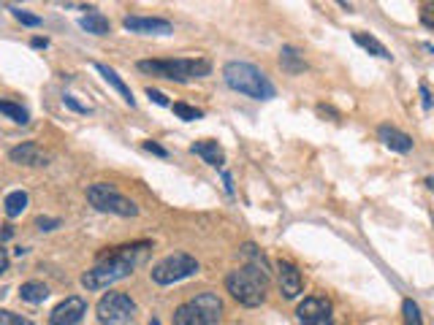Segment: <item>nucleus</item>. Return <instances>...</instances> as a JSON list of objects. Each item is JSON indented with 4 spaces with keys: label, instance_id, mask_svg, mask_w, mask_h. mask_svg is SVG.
I'll return each instance as SVG.
<instances>
[{
    "label": "nucleus",
    "instance_id": "f257e3e1",
    "mask_svg": "<svg viewBox=\"0 0 434 325\" xmlns=\"http://www.w3.org/2000/svg\"><path fill=\"white\" fill-rule=\"evenodd\" d=\"M147 249H149L147 242L117 247V249H114L108 257H104L95 269L81 274V284H84L87 290H106L108 284H114V282H120V279H125V277H131L136 266L141 263V257H144Z\"/></svg>",
    "mask_w": 434,
    "mask_h": 325
},
{
    "label": "nucleus",
    "instance_id": "f03ea898",
    "mask_svg": "<svg viewBox=\"0 0 434 325\" xmlns=\"http://www.w3.org/2000/svg\"><path fill=\"white\" fill-rule=\"evenodd\" d=\"M223 81L228 84L231 90L247 95V98H256V100H271L274 98V84L269 81V76L253 63H242V60H231L223 68Z\"/></svg>",
    "mask_w": 434,
    "mask_h": 325
},
{
    "label": "nucleus",
    "instance_id": "7ed1b4c3",
    "mask_svg": "<svg viewBox=\"0 0 434 325\" xmlns=\"http://www.w3.org/2000/svg\"><path fill=\"white\" fill-rule=\"evenodd\" d=\"M226 290L236 298L242 306H261L266 301V290H269V271L261 266L247 263L242 269H233L226 277Z\"/></svg>",
    "mask_w": 434,
    "mask_h": 325
},
{
    "label": "nucleus",
    "instance_id": "20e7f679",
    "mask_svg": "<svg viewBox=\"0 0 434 325\" xmlns=\"http://www.w3.org/2000/svg\"><path fill=\"white\" fill-rule=\"evenodd\" d=\"M138 71L149 76H161L168 81L185 84L190 79H203L212 73V63L203 57H176V60H141Z\"/></svg>",
    "mask_w": 434,
    "mask_h": 325
},
{
    "label": "nucleus",
    "instance_id": "39448f33",
    "mask_svg": "<svg viewBox=\"0 0 434 325\" xmlns=\"http://www.w3.org/2000/svg\"><path fill=\"white\" fill-rule=\"evenodd\" d=\"M220 314L223 301L215 293H201L174 311V325H220Z\"/></svg>",
    "mask_w": 434,
    "mask_h": 325
},
{
    "label": "nucleus",
    "instance_id": "423d86ee",
    "mask_svg": "<svg viewBox=\"0 0 434 325\" xmlns=\"http://www.w3.org/2000/svg\"><path fill=\"white\" fill-rule=\"evenodd\" d=\"M87 201L93 203L98 212H106V215H117V217L138 215V206H136L131 198H125L114 185H106V182L90 185V187H87Z\"/></svg>",
    "mask_w": 434,
    "mask_h": 325
},
{
    "label": "nucleus",
    "instance_id": "0eeeda50",
    "mask_svg": "<svg viewBox=\"0 0 434 325\" xmlns=\"http://www.w3.org/2000/svg\"><path fill=\"white\" fill-rule=\"evenodd\" d=\"M198 271V260L185 252H174V255L163 257L161 263L152 266V282L158 284H174L188 279Z\"/></svg>",
    "mask_w": 434,
    "mask_h": 325
},
{
    "label": "nucleus",
    "instance_id": "6e6552de",
    "mask_svg": "<svg viewBox=\"0 0 434 325\" xmlns=\"http://www.w3.org/2000/svg\"><path fill=\"white\" fill-rule=\"evenodd\" d=\"M98 323L101 325H131L136 314V304L128 293H106L98 301Z\"/></svg>",
    "mask_w": 434,
    "mask_h": 325
},
{
    "label": "nucleus",
    "instance_id": "1a4fd4ad",
    "mask_svg": "<svg viewBox=\"0 0 434 325\" xmlns=\"http://www.w3.org/2000/svg\"><path fill=\"white\" fill-rule=\"evenodd\" d=\"M298 325H334L331 317V301L328 298H304L296 309Z\"/></svg>",
    "mask_w": 434,
    "mask_h": 325
},
{
    "label": "nucleus",
    "instance_id": "9d476101",
    "mask_svg": "<svg viewBox=\"0 0 434 325\" xmlns=\"http://www.w3.org/2000/svg\"><path fill=\"white\" fill-rule=\"evenodd\" d=\"M84 314H87V301L81 296H68L52 309L49 325H79Z\"/></svg>",
    "mask_w": 434,
    "mask_h": 325
},
{
    "label": "nucleus",
    "instance_id": "9b49d317",
    "mask_svg": "<svg viewBox=\"0 0 434 325\" xmlns=\"http://www.w3.org/2000/svg\"><path fill=\"white\" fill-rule=\"evenodd\" d=\"M122 27L131 30V33H138V36H168V33H174V25L168 19H161V16H125Z\"/></svg>",
    "mask_w": 434,
    "mask_h": 325
},
{
    "label": "nucleus",
    "instance_id": "f8f14e48",
    "mask_svg": "<svg viewBox=\"0 0 434 325\" xmlns=\"http://www.w3.org/2000/svg\"><path fill=\"white\" fill-rule=\"evenodd\" d=\"M277 277H280V290H283L285 298H296L301 290H304V279H301V271L288 263V260H280L277 266Z\"/></svg>",
    "mask_w": 434,
    "mask_h": 325
},
{
    "label": "nucleus",
    "instance_id": "ddd939ff",
    "mask_svg": "<svg viewBox=\"0 0 434 325\" xmlns=\"http://www.w3.org/2000/svg\"><path fill=\"white\" fill-rule=\"evenodd\" d=\"M9 158H11V162H16V165H30V168L49 162V155H46L36 141H25V144L14 147L11 152H9Z\"/></svg>",
    "mask_w": 434,
    "mask_h": 325
},
{
    "label": "nucleus",
    "instance_id": "4468645a",
    "mask_svg": "<svg viewBox=\"0 0 434 325\" xmlns=\"http://www.w3.org/2000/svg\"><path fill=\"white\" fill-rule=\"evenodd\" d=\"M378 135H380V141H383L388 149H393V152H402V155H407V152L413 149V138H410L407 133H402V130L391 128V125H380Z\"/></svg>",
    "mask_w": 434,
    "mask_h": 325
},
{
    "label": "nucleus",
    "instance_id": "2eb2a0df",
    "mask_svg": "<svg viewBox=\"0 0 434 325\" xmlns=\"http://www.w3.org/2000/svg\"><path fill=\"white\" fill-rule=\"evenodd\" d=\"M190 152L193 155H198L206 165H215V168H223V162H226V152H223V147L217 144V141H196L193 147H190Z\"/></svg>",
    "mask_w": 434,
    "mask_h": 325
},
{
    "label": "nucleus",
    "instance_id": "dca6fc26",
    "mask_svg": "<svg viewBox=\"0 0 434 325\" xmlns=\"http://www.w3.org/2000/svg\"><path fill=\"white\" fill-rule=\"evenodd\" d=\"M95 71L104 76V81H106V84H111V87H114V90L122 95V100H125L128 106H131V108L136 106V98H133V93H131V87H128V84L120 79V73H117L114 68L104 66V63H95Z\"/></svg>",
    "mask_w": 434,
    "mask_h": 325
},
{
    "label": "nucleus",
    "instance_id": "f3484780",
    "mask_svg": "<svg viewBox=\"0 0 434 325\" xmlns=\"http://www.w3.org/2000/svg\"><path fill=\"white\" fill-rule=\"evenodd\" d=\"M280 66H283L285 73H291V76H298V73H304L307 71V60H304V54L298 52L296 46H283L280 49Z\"/></svg>",
    "mask_w": 434,
    "mask_h": 325
},
{
    "label": "nucleus",
    "instance_id": "a211bd4d",
    "mask_svg": "<svg viewBox=\"0 0 434 325\" xmlns=\"http://www.w3.org/2000/svg\"><path fill=\"white\" fill-rule=\"evenodd\" d=\"M79 25L81 30H87V33H93V36H108V33H111V22H108L101 11H95V9H90L87 16H81Z\"/></svg>",
    "mask_w": 434,
    "mask_h": 325
},
{
    "label": "nucleus",
    "instance_id": "6ab92c4d",
    "mask_svg": "<svg viewBox=\"0 0 434 325\" xmlns=\"http://www.w3.org/2000/svg\"><path fill=\"white\" fill-rule=\"evenodd\" d=\"M353 41H355L361 49H366L369 54L380 57V60H391V52H388V49L375 38V36H369V33H353Z\"/></svg>",
    "mask_w": 434,
    "mask_h": 325
},
{
    "label": "nucleus",
    "instance_id": "aec40b11",
    "mask_svg": "<svg viewBox=\"0 0 434 325\" xmlns=\"http://www.w3.org/2000/svg\"><path fill=\"white\" fill-rule=\"evenodd\" d=\"M19 296H22V301H27V304H44V301L49 298V287L44 282H25L19 287Z\"/></svg>",
    "mask_w": 434,
    "mask_h": 325
},
{
    "label": "nucleus",
    "instance_id": "412c9836",
    "mask_svg": "<svg viewBox=\"0 0 434 325\" xmlns=\"http://www.w3.org/2000/svg\"><path fill=\"white\" fill-rule=\"evenodd\" d=\"M3 206H6V215L11 217V220H14V217H19L27 209V192H25V190H14V192H9V195H6Z\"/></svg>",
    "mask_w": 434,
    "mask_h": 325
},
{
    "label": "nucleus",
    "instance_id": "4be33fe9",
    "mask_svg": "<svg viewBox=\"0 0 434 325\" xmlns=\"http://www.w3.org/2000/svg\"><path fill=\"white\" fill-rule=\"evenodd\" d=\"M0 114H6V117L14 120L16 125H27V120H30L27 108L19 106V103H11V100H0Z\"/></svg>",
    "mask_w": 434,
    "mask_h": 325
},
{
    "label": "nucleus",
    "instance_id": "5701e85b",
    "mask_svg": "<svg viewBox=\"0 0 434 325\" xmlns=\"http://www.w3.org/2000/svg\"><path fill=\"white\" fill-rule=\"evenodd\" d=\"M402 314H405V325H423V320H420L418 304H415L413 298H407L405 304H402Z\"/></svg>",
    "mask_w": 434,
    "mask_h": 325
},
{
    "label": "nucleus",
    "instance_id": "b1692460",
    "mask_svg": "<svg viewBox=\"0 0 434 325\" xmlns=\"http://www.w3.org/2000/svg\"><path fill=\"white\" fill-rule=\"evenodd\" d=\"M174 114L179 117V120H185V122H193V120H201L203 117V111L201 108H193V106H188V103H174Z\"/></svg>",
    "mask_w": 434,
    "mask_h": 325
},
{
    "label": "nucleus",
    "instance_id": "393cba45",
    "mask_svg": "<svg viewBox=\"0 0 434 325\" xmlns=\"http://www.w3.org/2000/svg\"><path fill=\"white\" fill-rule=\"evenodd\" d=\"M0 325H36V323L22 317V314H16V311L0 309Z\"/></svg>",
    "mask_w": 434,
    "mask_h": 325
},
{
    "label": "nucleus",
    "instance_id": "a878e982",
    "mask_svg": "<svg viewBox=\"0 0 434 325\" xmlns=\"http://www.w3.org/2000/svg\"><path fill=\"white\" fill-rule=\"evenodd\" d=\"M11 14H14V19H16V22H22V25H27V27L41 25V16H36V14L22 11V9H11Z\"/></svg>",
    "mask_w": 434,
    "mask_h": 325
},
{
    "label": "nucleus",
    "instance_id": "bb28decb",
    "mask_svg": "<svg viewBox=\"0 0 434 325\" xmlns=\"http://www.w3.org/2000/svg\"><path fill=\"white\" fill-rule=\"evenodd\" d=\"M36 225H39L41 230H54V228H60L63 222H60L57 217H39V220H36Z\"/></svg>",
    "mask_w": 434,
    "mask_h": 325
},
{
    "label": "nucleus",
    "instance_id": "cd10ccee",
    "mask_svg": "<svg viewBox=\"0 0 434 325\" xmlns=\"http://www.w3.org/2000/svg\"><path fill=\"white\" fill-rule=\"evenodd\" d=\"M63 103H66L68 108H74V111H79V114H87V111H90L87 106H81L74 95H63Z\"/></svg>",
    "mask_w": 434,
    "mask_h": 325
},
{
    "label": "nucleus",
    "instance_id": "c85d7f7f",
    "mask_svg": "<svg viewBox=\"0 0 434 325\" xmlns=\"http://www.w3.org/2000/svg\"><path fill=\"white\" fill-rule=\"evenodd\" d=\"M147 98H149V100H155L158 106H168V98H166L161 90H152V87H147Z\"/></svg>",
    "mask_w": 434,
    "mask_h": 325
},
{
    "label": "nucleus",
    "instance_id": "c756f323",
    "mask_svg": "<svg viewBox=\"0 0 434 325\" xmlns=\"http://www.w3.org/2000/svg\"><path fill=\"white\" fill-rule=\"evenodd\" d=\"M141 147L147 149V152H152V155H158V158H166V155H168V152H166V149H163L161 144H155V141H144Z\"/></svg>",
    "mask_w": 434,
    "mask_h": 325
},
{
    "label": "nucleus",
    "instance_id": "7c9ffc66",
    "mask_svg": "<svg viewBox=\"0 0 434 325\" xmlns=\"http://www.w3.org/2000/svg\"><path fill=\"white\" fill-rule=\"evenodd\" d=\"M420 98H423V108L429 111V108H432V95H429V87H426V84H420Z\"/></svg>",
    "mask_w": 434,
    "mask_h": 325
},
{
    "label": "nucleus",
    "instance_id": "2f4dec72",
    "mask_svg": "<svg viewBox=\"0 0 434 325\" xmlns=\"http://www.w3.org/2000/svg\"><path fill=\"white\" fill-rule=\"evenodd\" d=\"M9 269V252H6V247H3V242H0V274Z\"/></svg>",
    "mask_w": 434,
    "mask_h": 325
},
{
    "label": "nucleus",
    "instance_id": "473e14b6",
    "mask_svg": "<svg viewBox=\"0 0 434 325\" xmlns=\"http://www.w3.org/2000/svg\"><path fill=\"white\" fill-rule=\"evenodd\" d=\"M30 43H33L36 49H46V46H49V41H46V38H33Z\"/></svg>",
    "mask_w": 434,
    "mask_h": 325
},
{
    "label": "nucleus",
    "instance_id": "72a5a7b5",
    "mask_svg": "<svg viewBox=\"0 0 434 325\" xmlns=\"http://www.w3.org/2000/svg\"><path fill=\"white\" fill-rule=\"evenodd\" d=\"M223 182H226V190H228V192H233V185H231V176L228 174H223Z\"/></svg>",
    "mask_w": 434,
    "mask_h": 325
},
{
    "label": "nucleus",
    "instance_id": "f704fd0d",
    "mask_svg": "<svg viewBox=\"0 0 434 325\" xmlns=\"http://www.w3.org/2000/svg\"><path fill=\"white\" fill-rule=\"evenodd\" d=\"M149 325H161V320H158V317H152V320H149Z\"/></svg>",
    "mask_w": 434,
    "mask_h": 325
}]
</instances>
